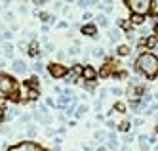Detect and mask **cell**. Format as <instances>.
Masks as SVG:
<instances>
[{"mask_svg":"<svg viewBox=\"0 0 158 151\" xmlns=\"http://www.w3.org/2000/svg\"><path fill=\"white\" fill-rule=\"evenodd\" d=\"M137 71L143 73L145 77L153 78L154 75L158 73V60H156V55H153V54L139 55V60H137Z\"/></svg>","mask_w":158,"mask_h":151,"instance_id":"6da1fadb","label":"cell"},{"mask_svg":"<svg viewBox=\"0 0 158 151\" xmlns=\"http://www.w3.org/2000/svg\"><path fill=\"white\" fill-rule=\"evenodd\" d=\"M10 96H17V82L14 77L0 73V100H6Z\"/></svg>","mask_w":158,"mask_h":151,"instance_id":"7a4b0ae2","label":"cell"},{"mask_svg":"<svg viewBox=\"0 0 158 151\" xmlns=\"http://www.w3.org/2000/svg\"><path fill=\"white\" fill-rule=\"evenodd\" d=\"M126 4H128V8L133 12V15H145L150 10L153 2H149V0H128Z\"/></svg>","mask_w":158,"mask_h":151,"instance_id":"3957f363","label":"cell"},{"mask_svg":"<svg viewBox=\"0 0 158 151\" xmlns=\"http://www.w3.org/2000/svg\"><path fill=\"white\" fill-rule=\"evenodd\" d=\"M8 151H44V149L34 142H19L15 145L8 147Z\"/></svg>","mask_w":158,"mask_h":151,"instance_id":"277c9868","label":"cell"},{"mask_svg":"<svg viewBox=\"0 0 158 151\" xmlns=\"http://www.w3.org/2000/svg\"><path fill=\"white\" fill-rule=\"evenodd\" d=\"M48 73H50L54 78H61V77L67 75V67H63L61 63H55V61H54V63L48 65Z\"/></svg>","mask_w":158,"mask_h":151,"instance_id":"5b68a950","label":"cell"},{"mask_svg":"<svg viewBox=\"0 0 158 151\" xmlns=\"http://www.w3.org/2000/svg\"><path fill=\"white\" fill-rule=\"evenodd\" d=\"M12 69H14V73H25V71H27V63L23 60H14Z\"/></svg>","mask_w":158,"mask_h":151,"instance_id":"8992f818","label":"cell"},{"mask_svg":"<svg viewBox=\"0 0 158 151\" xmlns=\"http://www.w3.org/2000/svg\"><path fill=\"white\" fill-rule=\"evenodd\" d=\"M82 33L88 35V37H91V38H97V29H95V25H84V27H82Z\"/></svg>","mask_w":158,"mask_h":151,"instance_id":"52a82bcc","label":"cell"},{"mask_svg":"<svg viewBox=\"0 0 158 151\" xmlns=\"http://www.w3.org/2000/svg\"><path fill=\"white\" fill-rule=\"evenodd\" d=\"M82 77L86 78V80H90V82H91V80L95 78V71H93V69L90 67V65H88V67L84 69V71H82Z\"/></svg>","mask_w":158,"mask_h":151,"instance_id":"ba28073f","label":"cell"},{"mask_svg":"<svg viewBox=\"0 0 158 151\" xmlns=\"http://www.w3.org/2000/svg\"><path fill=\"white\" fill-rule=\"evenodd\" d=\"M29 55H32V57H38V55H40V48H38L36 42H31V46H29Z\"/></svg>","mask_w":158,"mask_h":151,"instance_id":"9c48e42d","label":"cell"},{"mask_svg":"<svg viewBox=\"0 0 158 151\" xmlns=\"http://www.w3.org/2000/svg\"><path fill=\"white\" fill-rule=\"evenodd\" d=\"M95 21L99 23L101 27H107V25H109V19H107V15H105V14H101V15H97V17H95Z\"/></svg>","mask_w":158,"mask_h":151,"instance_id":"30bf717a","label":"cell"},{"mask_svg":"<svg viewBox=\"0 0 158 151\" xmlns=\"http://www.w3.org/2000/svg\"><path fill=\"white\" fill-rule=\"evenodd\" d=\"M36 134H38V130H36V124H29V126H27V136H29V138H34Z\"/></svg>","mask_w":158,"mask_h":151,"instance_id":"8fae6325","label":"cell"},{"mask_svg":"<svg viewBox=\"0 0 158 151\" xmlns=\"http://www.w3.org/2000/svg\"><path fill=\"white\" fill-rule=\"evenodd\" d=\"M4 54L8 55V57H14V44H8V42H6L4 44Z\"/></svg>","mask_w":158,"mask_h":151,"instance_id":"7c38bea8","label":"cell"},{"mask_svg":"<svg viewBox=\"0 0 158 151\" xmlns=\"http://www.w3.org/2000/svg\"><path fill=\"white\" fill-rule=\"evenodd\" d=\"M139 142H141V149H149V138L145 136V134L139 136Z\"/></svg>","mask_w":158,"mask_h":151,"instance_id":"4fadbf2b","label":"cell"},{"mask_svg":"<svg viewBox=\"0 0 158 151\" xmlns=\"http://www.w3.org/2000/svg\"><path fill=\"white\" fill-rule=\"evenodd\" d=\"M84 113H88V105H78V109H76V117L80 119V117H84Z\"/></svg>","mask_w":158,"mask_h":151,"instance_id":"5bb4252c","label":"cell"},{"mask_svg":"<svg viewBox=\"0 0 158 151\" xmlns=\"http://www.w3.org/2000/svg\"><path fill=\"white\" fill-rule=\"evenodd\" d=\"M120 38V31L118 29H111V42H116Z\"/></svg>","mask_w":158,"mask_h":151,"instance_id":"9a60e30c","label":"cell"},{"mask_svg":"<svg viewBox=\"0 0 158 151\" xmlns=\"http://www.w3.org/2000/svg\"><path fill=\"white\" fill-rule=\"evenodd\" d=\"M15 113H17L15 109H8V111H6V115H4V119L6 121H14L15 119Z\"/></svg>","mask_w":158,"mask_h":151,"instance_id":"2e32d148","label":"cell"},{"mask_svg":"<svg viewBox=\"0 0 158 151\" xmlns=\"http://www.w3.org/2000/svg\"><path fill=\"white\" fill-rule=\"evenodd\" d=\"M145 19H143V15H131V23H135V25H141Z\"/></svg>","mask_w":158,"mask_h":151,"instance_id":"e0dca14e","label":"cell"},{"mask_svg":"<svg viewBox=\"0 0 158 151\" xmlns=\"http://www.w3.org/2000/svg\"><path fill=\"white\" fill-rule=\"evenodd\" d=\"M118 54H120V55H128V54H130V48H128V46H118Z\"/></svg>","mask_w":158,"mask_h":151,"instance_id":"ac0fdd59","label":"cell"},{"mask_svg":"<svg viewBox=\"0 0 158 151\" xmlns=\"http://www.w3.org/2000/svg\"><path fill=\"white\" fill-rule=\"evenodd\" d=\"M120 130H122V132H128V130H130V121H122V123H120Z\"/></svg>","mask_w":158,"mask_h":151,"instance_id":"d6986e66","label":"cell"},{"mask_svg":"<svg viewBox=\"0 0 158 151\" xmlns=\"http://www.w3.org/2000/svg\"><path fill=\"white\" fill-rule=\"evenodd\" d=\"M93 55H95V57H103V55H105V50H103V48H95V50H93Z\"/></svg>","mask_w":158,"mask_h":151,"instance_id":"ffe728a7","label":"cell"},{"mask_svg":"<svg viewBox=\"0 0 158 151\" xmlns=\"http://www.w3.org/2000/svg\"><path fill=\"white\" fill-rule=\"evenodd\" d=\"M12 37H14V33H12V31H4V33H2V38H4V40H12Z\"/></svg>","mask_w":158,"mask_h":151,"instance_id":"44dd1931","label":"cell"},{"mask_svg":"<svg viewBox=\"0 0 158 151\" xmlns=\"http://www.w3.org/2000/svg\"><path fill=\"white\" fill-rule=\"evenodd\" d=\"M111 92H113L114 96H122V94H124V90H122V88H118V86H114V88H111Z\"/></svg>","mask_w":158,"mask_h":151,"instance_id":"7402d4cb","label":"cell"},{"mask_svg":"<svg viewBox=\"0 0 158 151\" xmlns=\"http://www.w3.org/2000/svg\"><path fill=\"white\" fill-rule=\"evenodd\" d=\"M42 69H44V67H42V63H38V61L32 65V71H34V73H42Z\"/></svg>","mask_w":158,"mask_h":151,"instance_id":"603a6c76","label":"cell"},{"mask_svg":"<svg viewBox=\"0 0 158 151\" xmlns=\"http://www.w3.org/2000/svg\"><path fill=\"white\" fill-rule=\"evenodd\" d=\"M29 98H31V100H36V98H38V92H36V90H29Z\"/></svg>","mask_w":158,"mask_h":151,"instance_id":"cb8c5ba5","label":"cell"},{"mask_svg":"<svg viewBox=\"0 0 158 151\" xmlns=\"http://www.w3.org/2000/svg\"><path fill=\"white\" fill-rule=\"evenodd\" d=\"M116 23H118V27H122V29H126V27H128V23H126V19H118V21H116Z\"/></svg>","mask_w":158,"mask_h":151,"instance_id":"d4e9b609","label":"cell"},{"mask_svg":"<svg viewBox=\"0 0 158 151\" xmlns=\"http://www.w3.org/2000/svg\"><path fill=\"white\" fill-rule=\"evenodd\" d=\"M40 19H42V21H50L52 15H50V14H40Z\"/></svg>","mask_w":158,"mask_h":151,"instance_id":"484cf974","label":"cell"},{"mask_svg":"<svg viewBox=\"0 0 158 151\" xmlns=\"http://www.w3.org/2000/svg\"><path fill=\"white\" fill-rule=\"evenodd\" d=\"M54 50V44H50V42H46V52H52Z\"/></svg>","mask_w":158,"mask_h":151,"instance_id":"4316f807","label":"cell"},{"mask_svg":"<svg viewBox=\"0 0 158 151\" xmlns=\"http://www.w3.org/2000/svg\"><path fill=\"white\" fill-rule=\"evenodd\" d=\"M21 121H23V123H29V121H31V115H23Z\"/></svg>","mask_w":158,"mask_h":151,"instance_id":"83f0119b","label":"cell"},{"mask_svg":"<svg viewBox=\"0 0 158 151\" xmlns=\"http://www.w3.org/2000/svg\"><path fill=\"white\" fill-rule=\"evenodd\" d=\"M141 124H143V121H141V119H135V121H133V126H141Z\"/></svg>","mask_w":158,"mask_h":151,"instance_id":"f1b7e54d","label":"cell"},{"mask_svg":"<svg viewBox=\"0 0 158 151\" xmlns=\"http://www.w3.org/2000/svg\"><path fill=\"white\" fill-rule=\"evenodd\" d=\"M78 6H80V8H88V6H90V2H78Z\"/></svg>","mask_w":158,"mask_h":151,"instance_id":"f546056e","label":"cell"},{"mask_svg":"<svg viewBox=\"0 0 158 151\" xmlns=\"http://www.w3.org/2000/svg\"><path fill=\"white\" fill-rule=\"evenodd\" d=\"M114 109H118V111H124V105H122V103H116V105H114Z\"/></svg>","mask_w":158,"mask_h":151,"instance_id":"4dcf8cb0","label":"cell"},{"mask_svg":"<svg viewBox=\"0 0 158 151\" xmlns=\"http://www.w3.org/2000/svg\"><path fill=\"white\" fill-rule=\"evenodd\" d=\"M46 134H48V136H54L55 130H54V128H50V130H46Z\"/></svg>","mask_w":158,"mask_h":151,"instance_id":"1f68e13d","label":"cell"},{"mask_svg":"<svg viewBox=\"0 0 158 151\" xmlns=\"http://www.w3.org/2000/svg\"><path fill=\"white\" fill-rule=\"evenodd\" d=\"M86 19H91V14H90V12H86V14H84V21H86Z\"/></svg>","mask_w":158,"mask_h":151,"instance_id":"d6a6232c","label":"cell"},{"mask_svg":"<svg viewBox=\"0 0 158 151\" xmlns=\"http://www.w3.org/2000/svg\"><path fill=\"white\" fill-rule=\"evenodd\" d=\"M2 119H4V115H2V111H0V123H2Z\"/></svg>","mask_w":158,"mask_h":151,"instance_id":"836d02e7","label":"cell"},{"mask_svg":"<svg viewBox=\"0 0 158 151\" xmlns=\"http://www.w3.org/2000/svg\"><path fill=\"white\" fill-rule=\"evenodd\" d=\"M0 67H4V61H2V60H0Z\"/></svg>","mask_w":158,"mask_h":151,"instance_id":"e575fe53","label":"cell"},{"mask_svg":"<svg viewBox=\"0 0 158 151\" xmlns=\"http://www.w3.org/2000/svg\"><path fill=\"white\" fill-rule=\"evenodd\" d=\"M95 151H107V149H103V147H101V149H95Z\"/></svg>","mask_w":158,"mask_h":151,"instance_id":"d590c367","label":"cell"},{"mask_svg":"<svg viewBox=\"0 0 158 151\" xmlns=\"http://www.w3.org/2000/svg\"><path fill=\"white\" fill-rule=\"evenodd\" d=\"M156 33H158V27H156Z\"/></svg>","mask_w":158,"mask_h":151,"instance_id":"8d00e7d4","label":"cell"}]
</instances>
